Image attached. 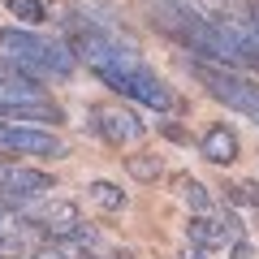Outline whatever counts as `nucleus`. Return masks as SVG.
<instances>
[{
	"instance_id": "8",
	"label": "nucleus",
	"mask_w": 259,
	"mask_h": 259,
	"mask_svg": "<svg viewBox=\"0 0 259 259\" xmlns=\"http://www.w3.org/2000/svg\"><path fill=\"white\" fill-rule=\"evenodd\" d=\"M0 121H22V125H61L65 112L61 104H52L48 95H9L0 100Z\"/></svg>"
},
{
	"instance_id": "14",
	"label": "nucleus",
	"mask_w": 259,
	"mask_h": 259,
	"mask_svg": "<svg viewBox=\"0 0 259 259\" xmlns=\"http://www.w3.org/2000/svg\"><path fill=\"white\" fill-rule=\"evenodd\" d=\"M125 168L139 177V182H156V177L164 173V164H160L156 151H134V156H125Z\"/></svg>"
},
{
	"instance_id": "19",
	"label": "nucleus",
	"mask_w": 259,
	"mask_h": 259,
	"mask_svg": "<svg viewBox=\"0 0 259 259\" xmlns=\"http://www.w3.org/2000/svg\"><path fill=\"white\" fill-rule=\"evenodd\" d=\"M104 259H134L130 250H117V255H104Z\"/></svg>"
},
{
	"instance_id": "20",
	"label": "nucleus",
	"mask_w": 259,
	"mask_h": 259,
	"mask_svg": "<svg viewBox=\"0 0 259 259\" xmlns=\"http://www.w3.org/2000/svg\"><path fill=\"white\" fill-rule=\"evenodd\" d=\"M82 259H104V255H95V250H91V255H82Z\"/></svg>"
},
{
	"instance_id": "1",
	"label": "nucleus",
	"mask_w": 259,
	"mask_h": 259,
	"mask_svg": "<svg viewBox=\"0 0 259 259\" xmlns=\"http://www.w3.org/2000/svg\"><path fill=\"white\" fill-rule=\"evenodd\" d=\"M91 74L100 78L104 87H112L121 100H134V104L156 108V112H182V100L173 95V87L151 74L139 52H112L108 61L91 65Z\"/></svg>"
},
{
	"instance_id": "13",
	"label": "nucleus",
	"mask_w": 259,
	"mask_h": 259,
	"mask_svg": "<svg viewBox=\"0 0 259 259\" xmlns=\"http://www.w3.org/2000/svg\"><path fill=\"white\" fill-rule=\"evenodd\" d=\"M5 9H9L22 26H44L48 22V5L44 0H5Z\"/></svg>"
},
{
	"instance_id": "18",
	"label": "nucleus",
	"mask_w": 259,
	"mask_h": 259,
	"mask_svg": "<svg viewBox=\"0 0 259 259\" xmlns=\"http://www.w3.org/2000/svg\"><path fill=\"white\" fill-rule=\"evenodd\" d=\"M250 30H255V39H259V5H255V13H250V22H246Z\"/></svg>"
},
{
	"instance_id": "2",
	"label": "nucleus",
	"mask_w": 259,
	"mask_h": 259,
	"mask_svg": "<svg viewBox=\"0 0 259 259\" xmlns=\"http://www.w3.org/2000/svg\"><path fill=\"white\" fill-rule=\"evenodd\" d=\"M0 61L35 74L39 82L44 78H74V69H78L74 52L61 39H44L26 26H0Z\"/></svg>"
},
{
	"instance_id": "6",
	"label": "nucleus",
	"mask_w": 259,
	"mask_h": 259,
	"mask_svg": "<svg viewBox=\"0 0 259 259\" xmlns=\"http://www.w3.org/2000/svg\"><path fill=\"white\" fill-rule=\"evenodd\" d=\"M18 221H22V229L39 233V238H69V233H78L87 225L82 212H78L74 203H65V199H52V203L39 199V203H30Z\"/></svg>"
},
{
	"instance_id": "7",
	"label": "nucleus",
	"mask_w": 259,
	"mask_h": 259,
	"mask_svg": "<svg viewBox=\"0 0 259 259\" xmlns=\"http://www.w3.org/2000/svg\"><path fill=\"white\" fill-rule=\"evenodd\" d=\"M87 125H91L108 147H134V143L147 134V125L139 121V112L121 108V104H95Z\"/></svg>"
},
{
	"instance_id": "10",
	"label": "nucleus",
	"mask_w": 259,
	"mask_h": 259,
	"mask_svg": "<svg viewBox=\"0 0 259 259\" xmlns=\"http://www.w3.org/2000/svg\"><path fill=\"white\" fill-rule=\"evenodd\" d=\"M199 156L207 160V164H233V160L242 156V143H238V134H233L229 125H212L203 134V139H199Z\"/></svg>"
},
{
	"instance_id": "17",
	"label": "nucleus",
	"mask_w": 259,
	"mask_h": 259,
	"mask_svg": "<svg viewBox=\"0 0 259 259\" xmlns=\"http://www.w3.org/2000/svg\"><path fill=\"white\" fill-rule=\"evenodd\" d=\"M182 259H212V250H203V246H194V242H186V246H182Z\"/></svg>"
},
{
	"instance_id": "3",
	"label": "nucleus",
	"mask_w": 259,
	"mask_h": 259,
	"mask_svg": "<svg viewBox=\"0 0 259 259\" xmlns=\"http://www.w3.org/2000/svg\"><path fill=\"white\" fill-rule=\"evenodd\" d=\"M190 74L199 78V87L212 100H221L225 108L242 112V117H250L259 125V82L255 78H246L233 65H216V61H190Z\"/></svg>"
},
{
	"instance_id": "16",
	"label": "nucleus",
	"mask_w": 259,
	"mask_h": 259,
	"mask_svg": "<svg viewBox=\"0 0 259 259\" xmlns=\"http://www.w3.org/2000/svg\"><path fill=\"white\" fill-rule=\"evenodd\" d=\"M225 259H255V250H250V242L242 238V242H233V246L225 250Z\"/></svg>"
},
{
	"instance_id": "11",
	"label": "nucleus",
	"mask_w": 259,
	"mask_h": 259,
	"mask_svg": "<svg viewBox=\"0 0 259 259\" xmlns=\"http://www.w3.org/2000/svg\"><path fill=\"white\" fill-rule=\"evenodd\" d=\"M173 194L190 207V212H212V190H207L199 177H190V173H177L173 177Z\"/></svg>"
},
{
	"instance_id": "5",
	"label": "nucleus",
	"mask_w": 259,
	"mask_h": 259,
	"mask_svg": "<svg viewBox=\"0 0 259 259\" xmlns=\"http://www.w3.org/2000/svg\"><path fill=\"white\" fill-rule=\"evenodd\" d=\"M246 238V229H242V221L233 212H194L190 221H186V242H194V246L203 250H229L233 242Z\"/></svg>"
},
{
	"instance_id": "9",
	"label": "nucleus",
	"mask_w": 259,
	"mask_h": 259,
	"mask_svg": "<svg viewBox=\"0 0 259 259\" xmlns=\"http://www.w3.org/2000/svg\"><path fill=\"white\" fill-rule=\"evenodd\" d=\"M95 246H100V233L82 225V229L69 233V238H44L30 250V259H82V255H91Z\"/></svg>"
},
{
	"instance_id": "12",
	"label": "nucleus",
	"mask_w": 259,
	"mask_h": 259,
	"mask_svg": "<svg viewBox=\"0 0 259 259\" xmlns=\"http://www.w3.org/2000/svg\"><path fill=\"white\" fill-rule=\"evenodd\" d=\"M87 199H91L100 212H125V203H130V194L121 190L117 182H104V177L87 186Z\"/></svg>"
},
{
	"instance_id": "15",
	"label": "nucleus",
	"mask_w": 259,
	"mask_h": 259,
	"mask_svg": "<svg viewBox=\"0 0 259 259\" xmlns=\"http://www.w3.org/2000/svg\"><path fill=\"white\" fill-rule=\"evenodd\" d=\"M225 199H229V203H242V207H259V182H233V186H225Z\"/></svg>"
},
{
	"instance_id": "4",
	"label": "nucleus",
	"mask_w": 259,
	"mask_h": 259,
	"mask_svg": "<svg viewBox=\"0 0 259 259\" xmlns=\"http://www.w3.org/2000/svg\"><path fill=\"white\" fill-rule=\"evenodd\" d=\"M0 156H39L61 160L65 143L44 125H22V121H0Z\"/></svg>"
}]
</instances>
